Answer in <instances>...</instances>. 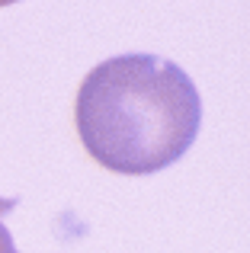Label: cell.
<instances>
[{
  "instance_id": "obj_1",
  "label": "cell",
  "mask_w": 250,
  "mask_h": 253,
  "mask_svg": "<svg viewBox=\"0 0 250 253\" xmlns=\"http://www.w3.org/2000/svg\"><path fill=\"white\" fill-rule=\"evenodd\" d=\"M81 144L100 167L148 176L176 164L202 125L193 77L161 55H116L100 61L74 99Z\"/></svg>"
},
{
  "instance_id": "obj_2",
  "label": "cell",
  "mask_w": 250,
  "mask_h": 253,
  "mask_svg": "<svg viewBox=\"0 0 250 253\" xmlns=\"http://www.w3.org/2000/svg\"><path fill=\"white\" fill-rule=\"evenodd\" d=\"M0 253H19V250H16V244H13L10 228H6L3 221H0Z\"/></svg>"
},
{
  "instance_id": "obj_3",
  "label": "cell",
  "mask_w": 250,
  "mask_h": 253,
  "mask_svg": "<svg viewBox=\"0 0 250 253\" xmlns=\"http://www.w3.org/2000/svg\"><path fill=\"white\" fill-rule=\"evenodd\" d=\"M10 3H19V0H0V6H10Z\"/></svg>"
}]
</instances>
